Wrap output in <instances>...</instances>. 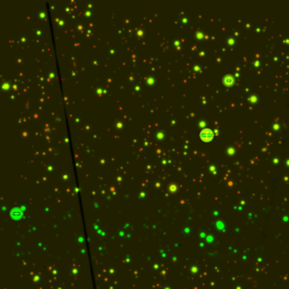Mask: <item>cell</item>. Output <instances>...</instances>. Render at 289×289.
<instances>
[{
    "label": "cell",
    "instance_id": "cell-1",
    "mask_svg": "<svg viewBox=\"0 0 289 289\" xmlns=\"http://www.w3.org/2000/svg\"><path fill=\"white\" fill-rule=\"evenodd\" d=\"M200 137L204 140H209L213 137V133L210 130L204 129L200 133Z\"/></svg>",
    "mask_w": 289,
    "mask_h": 289
}]
</instances>
